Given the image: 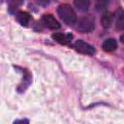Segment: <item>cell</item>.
<instances>
[{
    "label": "cell",
    "mask_w": 124,
    "mask_h": 124,
    "mask_svg": "<svg viewBox=\"0 0 124 124\" xmlns=\"http://www.w3.org/2000/svg\"><path fill=\"white\" fill-rule=\"evenodd\" d=\"M23 3V0H9V12H16Z\"/></svg>",
    "instance_id": "cell-11"
},
{
    "label": "cell",
    "mask_w": 124,
    "mask_h": 124,
    "mask_svg": "<svg viewBox=\"0 0 124 124\" xmlns=\"http://www.w3.org/2000/svg\"><path fill=\"white\" fill-rule=\"evenodd\" d=\"M42 21L44 23V25L49 29H58L60 27V24L59 22L49 14H46V15H44L43 17H42Z\"/></svg>",
    "instance_id": "cell-4"
},
{
    "label": "cell",
    "mask_w": 124,
    "mask_h": 124,
    "mask_svg": "<svg viewBox=\"0 0 124 124\" xmlns=\"http://www.w3.org/2000/svg\"><path fill=\"white\" fill-rule=\"evenodd\" d=\"M94 27H95V19H94V16L91 15L82 16L78 21V25H77V29L82 33L90 32L94 29Z\"/></svg>",
    "instance_id": "cell-2"
},
{
    "label": "cell",
    "mask_w": 124,
    "mask_h": 124,
    "mask_svg": "<svg viewBox=\"0 0 124 124\" xmlns=\"http://www.w3.org/2000/svg\"><path fill=\"white\" fill-rule=\"evenodd\" d=\"M75 47L80 53L87 54V55H93L96 52V49L94 48L93 46H91L88 43L83 42V41H77L75 44Z\"/></svg>",
    "instance_id": "cell-3"
},
{
    "label": "cell",
    "mask_w": 124,
    "mask_h": 124,
    "mask_svg": "<svg viewBox=\"0 0 124 124\" xmlns=\"http://www.w3.org/2000/svg\"><path fill=\"white\" fill-rule=\"evenodd\" d=\"M16 20L23 26H27L30 20V15L26 12H18L16 15Z\"/></svg>",
    "instance_id": "cell-7"
},
{
    "label": "cell",
    "mask_w": 124,
    "mask_h": 124,
    "mask_svg": "<svg viewBox=\"0 0 124 124\" xmlns=\"http://www.w3.org/2000/svg\"><path fill=\"white\" fill-rule=\"evenodd\" d=\"M112 20H113V16H112V14L109 13V12H107V13H105V14L102 16V17H101V24H102L103 27L108 28V27L111 25Z\"/></svg>",
    "instance_id": "cell-8"
},
{
    "label": "cell",
    "mask_w": 124,
    "mask_h": 124,
    "mask_svg": "<svg viewBox=\"0 0 124 124\" xmlns=\"http://www.w3.org/2000/svg\"><path fill=\"white\" fill-rule=\"evenodd\" d=\"M102 46H103V49H104L105 51L109 52V51H113L114 49H116V47H117V43H116V41H115L114 39L110 38V39H107L106 41H104Z\"/></svg>",
    "instance_id": "cell-6"
},
{
    "label": "cell",
    "mask_w": 124,
    "mask_h": 124,
    "mask_svg": "<svg viewBox=\"0 0 124 124\" xmlns=\"http://www.w3.org/2000/svg\"><path fill=\"white\" fill-rule=\"evenodd\" d=\"M57 13L60 18L68 25H73L77 22V15L71 6L62 4L57 8Z\"/></svg>",
    "instance_id": "cell-1"
},
{
    "label": "cell",
    "mask_w": 124,
    "mask_h": 124,
    "mask_svg": "<svg viewBox=\"0 0 124 124\" xmlns=\"http://www.w3.org/2000/svg\"><path fill=\"white\" fill-rule=\"evenodd\" d=\"M115 27L118 30H124V11L118 9L116 12V25Z\"/></svg>",
    "instance_id": "cell-9"
},
{
    "label": "cell",
    "mask_w": 124,
    "mask_h": 124,
    "mask_svg": "<svg viewBox=\"0 0 124 124\" xmlns=\"http://www.w3.org/2000/svg\"><path fill=\"white\" fill-rule=\"evenodd\" d=\"M52 1H55V0H37V2L42 6H46Z\"/></svg>",
    "instance_id": "cell-13"
},
{
    "label": "cell",
    "mask_w": 124,
    "mask_h": 124,
    "mask_svg": "<svg viewBox=\"0 0 124 124\" xmlns=\"http://www.w3.org/2000/svg\"><path fill=\"white\" fill-rule=\"evenodd\" d=\"M76 8L80 12H85L90 6V0H74Z\"/></svg>",
    "instance_id": "cell-10"
},
{
    "label": "cell",
    "mask_w": 124,
    "mask_h": 124,
    "mask_svg": "<svg viewBox=\"0 0 124 124\" xmlns=\"http://www.w3.org/2000/svg\"><path fill=\"white\" fill-rule=\"evenodd\" d=\"M108 0H96L95 1V8L97 11H103L107 8Z\"/></svg>",
    "instance_id": "cell-12"
},
{
    "label": "cell",
    "mask_w": 124,
    "mask_h": 124,
    "mask_svg": "<svg viewBox=\"0 0 124 124\" xmlns=\"http://www.w3.org/2000/svg\"><path fill=\"white\" fill-rule=\"evenodd\" d=\"M120 41L124 44V34H123V35H121V37H120Z\"/></svg>",
    "instance_id": "cell-14"
},
{
    "label": "cell",
    "mask_w": 124,
    "mask_h": 124,
    "mask_svg": "<svg viewBox=\"0 0 124 124\" xmlns=\"http://www.w3.org/2000/svg\"><path fill=\"white\" fill-rule=\"evenodd\" d=\"M51 37H52L53 40H55L59 44L67 45V44L70 43L72 35H66V34H63V33H54V34H52Z\"/></svg>",
    "instance_id": "cell-5"
}]
</instances>
